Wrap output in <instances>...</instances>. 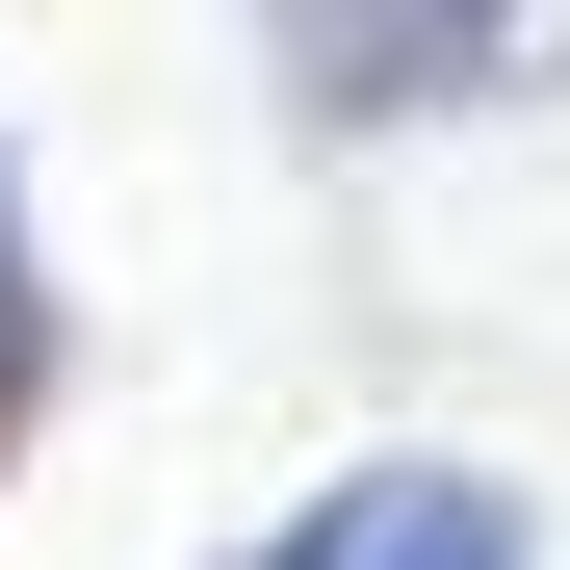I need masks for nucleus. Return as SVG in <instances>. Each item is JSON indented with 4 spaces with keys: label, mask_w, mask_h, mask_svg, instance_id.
Instances as JSON below:
<instances>
[{
    "label": "nucleus",
    "mask_w": 570,
    "mask_h": 570,
    "mask_svg": "<svg viewBox=\"0 0 570 570\" xmlns=\"http://www.w3.org/2000/svg\"><path fill=\"white\" fill-rule=\"evenodd\" d=\"M259 570H519V519L466 493V466H363V493H312Z\"/></svg>",
    "instance_id": "obj_1"
},
{
    "label": "nucleus",
    "mask_w": 570,
    "mask_h": 570,
    "mask_svg": "<svg viewBox=\"0 0 570 570\" xmlns=\"http://www.w3.org/2000/svg\"><path fill=\"white\" fill-rule=\"evenodd\" d=\"M0 390H27V208H0Z\"/></svg>",
    "instance_id": "obj_2"
}]
</instances>
